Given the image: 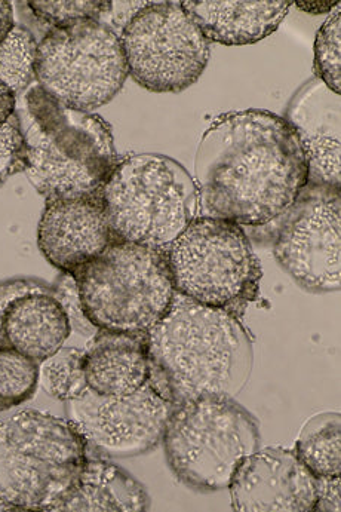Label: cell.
Masks as SVG:
<instances>
[{
    "instance_id": "1",
    "label": "cell",
    "mask_w": 341,
    "mask_h": 512,
    "mask_svg": "<svg viewBox=\"0 0 341 512\" xmlns=\"http://www.w3.org/2000/svg\"><path fill=\"white\" fill-rule=\"evenodd\" d=\"M307 161L290 122L269 110L230 112L199 141V216L261 228L287 213L307 186Z\"/></svg>"
},
{
    "instance_id": "2",
    "label": "cell",
    "mask_w": 341,
    "mask_h": 512,
    "mask_svg": "<svg viewBox=\"0 0 341 512\" xmlns=\"http://www.w3.org/2000/svg\"><path fill=\"white\" fill-rule=\"evenodd\" d=\"M149 383L172 406L204 397L236 398L253 373V342L241 320L175 293L147 333Z\"/></svg>"
},
{
    "instance_id": "3",
    "label": "cell",
    "mask_w": 341,
    "mask_h": 512,
    "mask_svg": "<svg viewBox=\"0 0 341 512\" xmlns=\"http://www.w3.org/2000/svg\"><path fill=\"white\" fill-rule=\"evenodd\" d=\"M26 141V174L45 199L100 192L119 164L110 125L91 112L64 106L33 84L18 98Z\"/></svg>"
},
{
    "instance_id": "4",
    "label": "cell",
    "mask_w": 341,
    "mask_h": 512,
    "mask_svg": "<svg viewBox=\"0 0 341 512\" xmlns=\"http://www.w3.org/2000/svg\"><path fill=\"white\" fill-rule=\"evenodd\" d=\"M88 459L69 422L24 410L0 422V505L9 511L57 512Z\"/></svg>"
},
{
    "instance_id": "5",
    "label": "cell",
    "mask_w": 341,
    "mask_h": 512,
    "mask_svg": "<svg viewBox=\"0 0 341 512\" xmlns=\"http://www.w3.org/2000/svg\"><path fill=\"white\" fill-rule=\"evenodd\" d=\"M110 228L119 241L167 251L199 216V193L189 171L165 155L121 159L101 189Z\"/></svg>"
},
{
    "instance_id": "6",
    "label": "cell",
    "mask_w": 341,
    "mask_h": 512,
    "mask_svg": "<svg viewBox=\"0 0 341 512\" xmlns=\"http://www.w3.org/2000/svg\"><path fill=\"white\" fill-rule=\"evenodd\" d=\"M86 318L98 330L146 334L175 296L167 251L115 241L73 275Z\"/></svg>"
},
{
    "instance_id": "7",
    "label": "cell",
    "mask_w": 341,
    "mask_h": 512,
    "mask_svg": "<svg viewBox=\"0 0 341 512\" xmlns=\"http://www.w3.org/2000/svg\"><path fill=\"white\" fill-rule=\"evenodd\" d=\"M162 443L172 474L184 486L218 492L260 449V429L236 398L204 397L174 407Z\"/></svg>"
},
{
    "instance_id": "8",
    "label": "cell",
    "mask_w": 341,
    "mask_h": 512,
    "mask_svg": "<svg viewBox=\"0 0 341 512\" xmlns=\"http://www.w3.org/2000/svg\"><path fill=\"white\" fill-rule=\"evenodd\" d=\"M175 293L244 317L260 293V260L242 226L198 216L167 250Z\"/></svg>"
},
{
    "instance_id": "9",
    "label": "cell",
    "mask_w": 341,
    "mask_h": 512,
    "mask_svg": "<svg viewBox=\"0 0 341 512\" xmlns=\"http://www.w3.org/2000/svg\"><path fill=\"white\" fill-rule=\"evenodd\" d=\"M33 69L42 90L82 112L106 106L128 78L121 38L103 20L49 29L38 42Z\"/></svg>"
},
{
    "instance_id": "10",
    "label": "cell",
    "mask_w": 341,
    "mask_h": 512,
    "mask_svg": "<svg viewBox=\"0 0 341 512\" xmlns=\"http://www.w3.org/2000/svg\"><path fill=\"white\" fill-rule=\"evenodd\" d=\"M128 76L150 93H183L199 81L210 42L177 2H150L122 29Z\"/></svg>"
},
{
    "instance_id": "11",
    "label": "cell",
    "mask_w": 341,
    "mask_h": 512,
    "mask_svg": "<svg viewBox=\"0 0 341 512\" xmlns=\"http://www.w3.org/2000/svg\"><path fill=\"white\" fill-rule=\"evenodd\" d=\"M275 222L273 254L281 268L309 293L339 291L341 192L306 187Z\"/></svg>"
},
{
    "instance_id": "12",
    "label": "cell",
    "mask_w": 341,
    "mask_h": 512,
    "mask_svg": "<svg viewBox=\"0 0 341 512\" xmlns=\"http://www.w3.org/2000/svg\"><path fill=\"white\" fill-rule=\"evenodd\" d=\"M174 406L149 382L122 397L86 391L66 401L67 420L78 429L89 452L104 458H137L164 438Z\"/></svg>"
},
{
    "instance_id": "13",
    "label": "cell",
    "mask_w": 341,
    "mask_h": 512,
    "mask_svg": "<svg viewBox=\"0 0 341 512\" xmlns=\"http://www.w3.org/2000/svg\"><path fill=\"white\" fill-rule=\"evenodd\" d=\"M232 507L241 512H313L316 477L294 450L258 449L230 481Z\"/></svg>"
},
{
    "instance_id": "14",
    "label": "cell",
    "mask_w": 341,
    "mask_h": 512,
    "mask_svg": "<svg viewBox=\"0 0 341 512\" xmlns=\"http://www.w3.org/2000/svg\"><path fill=\"white\" fill-rule=\"evenodd\" d=\"M115 241L119 239L107 220L101 190L75 198L46 199L38 245L58 271L75 275Z\"/></svg>"
},
{
    "instance_id": "15",
    "label": "cell",
    "mask_w": 341,
    "mask_h": 512,
    "mask_svg": "<svg viewBox=\"0 0 341 512\" xmlns=\"http://www.w3.org/2000/svg\"><path fill=\"white\" fill-rule=\"evenodd\" d=\"M285 119L299 136L306 155L307 189L340 192V95L312 79L294 95Z\"/></svg>"
},
{
    "instance_id": "16",
    "label": "cell",
    "mask_w": 341,
    "mask_h": 512,
    "mask_svg": "<svg viewBox=\"0 0 341 512\" xmlns=\"http://www.w3.org/2000/svg\"><path fill=\"white\" fill-rule=\"evenodd\" d=\"M208 42L241 47L272 35L290 12L288 0H187L180 2Z\"/></svg>"
},
{
    "instance_id": "17",
    "label": "cell",
    "mask_w": 341,
    "mask_h": 512,
    "mask_svg": "<svg viewBox=\"0 0 341 512\" xmlns=\"http://www.w3.org/2000/svg\"><path fill=\"white\" fill-rule=\"evenodd\" d=\"M85 377L89 391L122 397L149 382L150 361L146 334L97 330L85 349Z\"/></svg>"
},
{
    "instance_id": "18",
    "label": "cell",
    "mask_w": 341,
    "mask_h": 512,
    "mask_svg": "<svg viewBox=\"0 0 341 512\" xmlns=\"http://www.w3.org/2000/svg\"><path fill=\"white\" fill-rule=\"evenodd\" d=\"M70 334L69 318L54 294H26L15 299L3 314L0 346L41 364L63 348Z\"/></svg>"
},
{
    "instance_id": "19",
    "label": "cell",
    "mask_w": 341,
    "mask_h": 512,
    "mask_svg": "<svg viewBox=\"0 0 341 512\" xmlns=\"http://www.w3.org/2000/svg\"><path fill=\"white\" fill-rule=\"evenodd\" d=\"M150 510L146 487L104 456H89L78 484L57 512H143Z\"/></svg>"
},
{
    "instance_id": "20",
    "label": "cell",
    "mask_w": 341,
    "mask_h": 512,
    "mask_svg": "<svg viewBox=\"0 0 341 512\" xmlns=\"http://www.w3.org/2000/svg\"><path fill=\"white\" fill-rule=\"evenodd\" d=\"M294 452L316 478L340 477V413H319L307 420L301 428Z\"/></svg>"
},
{
    "instance_id": "21",
    "label": "cell",
    "mask_w": 341,
    "mask_h": 512,
    "mask_svg": "<svg viewBox=\"0 0 341 512\" xmlns=\"http://www.w3.org/2000/svg\"><path fill=\"white\" fill-rule=\"evenodd\" d=\"M85 351L61 348L39 364V385L55 400L70 401L88 391L85 377Z\"/></svg>"
},
{
    "instance_id": "22",
    "label": "cell",
    "mask_w": 341,
    "mask_h": 512,
    "mask_svg": "<svg viewBox=\"0 0 341 512\" xmlns=\"http://www.w3.org/2000/svg\"><path fill=\"white\" fill-rule=\"evenodd\" d=\"M36 42L27 27L15 26L9 38L0 44V81L6 82L17 97L35 84Z\"/></svg>"
},
{
    "instance_id": "23",
    "label": "cell",
    "mask_w": 341,
    "mask_h": 512,
    "mask_svg": "<svg viewBox=\"0 0 341 512\" xmlns=\"http://www.w3.org/2000/svg\"><path fill=\"white\" fill-rule=\"evenodd\" d=\"M38 386L39 363L0 346V412L29 401Z\"/></svg>"
},
{
    "instance_id": "24",
    "label": "cell",
    "mask_w": 341,
    "mask_h": 512,
    "mask_svg": "<svg viewBox=\"0 0 341 512\" xmlns=\"http://www.w3.org/2000/svg\"><path fill=\"white\" fill-rule=\"evenodd\" d=\"M113 2L106 0H33L27 2L30 11L51 29H66L84 21L103 20Z\"/></svg>"
},
{
    "instance_id": "25",
    "label": "cell",
    "mask_w": 341,
    "mask_h": 512,
    "mask_svg": "<svg viewBox=\"0 0 341 512\" xmlns=\"http://www.w3.org/2000/svg\"><path fill=\"white\" fill-rule=\"evenodd\" d=\"M316 79L322 82L334 94L341 91V9L328 15L315 39Z\"/></svg>"
},
{
    "instance_id": "26",
    "label": "cell",
    "mask_w": 341,
    "mask_h": 512,
    "mask_svg": "<svg viewBox=\"0 0 341 512\" xmlns=\"http://www.w3.org/2000/svg\"><path fill=\"white\" fill-rule=\"evenodd\" d=\"M26 171V141L17 113L0 127V187L15 174Z\"/></svg>"
},
{
    "instance_id": "27",
    "label": "cell",
    "mask_w": 341,
    "mask_h": 512,
    "mask_svg": "<svg viewBox=\"0 0 341 512\" xmlns=\"http://www.w3.org/2000/svg\"><path fill=\"white\" fill-rule=\"evenodd\" d=\"M52 287H54L55 299L61 303L67 318H69L72 331H76L86 339H91L97 333L98 328L92 326L91 321L86 318L75 277L61 272L60 277L52 284Z\"/></svg>"
},
{
    "instance_id": "28",
    "label": "cell",
    "mask_w": 341,
    "mask_h": 512,
    "mask_svg": "<svg viewBox=\"0 0 341 512\" xmlns=\"http://www.w3.org/2000/svg\"><path fill=\"white\" fill-rule=\"evenodd\" d=\"M32 293L54 294V287L39 278H14L0 282V324L6 309L15 299Z\"/></svg>"
},
{
    "instance_id": "29",
    "label": "cell",
    "mask_w": 341,
    "mask_h": 512,
    "mask_svg": "<svg viewBox=\"0 0 341 512\" xmlns=\"http://www.w3.org/2000/svg\"><path fill=\"white\" fill-rule=\"evenodd\" d=\"M316 512L341 511V478H316Z\"/></svg>"
},
{
    "instance_id": "30",
    "label": "cell",
    "mask_w": 341,
    "mask_h": 512,
    "mask_svg": "<svg viewBox=\"0 0 341 512\" xmlns=\"http://www.w3.org/2000/svg\"><path fill=\"white\" fill-rule=\"evenodd\" d=\"M18 97L6 82L0 81V127L8 124L17 113Z\"/></svg>"
},
{
    "instance_id": "31",
    "label": "cell",
    "mask_w": 341,
    "mask_h": 512,
    "mask_svg": "<svg viewBox=\"0 0 341 512\" xmlns=\"http://www.w3.org/2000/svg\"><path fill=\"white\" fill-rule=\"evenodd\" d=\"M14 29V6L8 0H0V44L9 38Z\"/></svg>"
},
{
    "instance_id": "32",
    "label": "cell",
    "mask_w": 341,
    "mask_h": 512,
    "mask_svg": "<svg viewBox=\"0 0 341 512\" xmlns=\"http://www.w3.org/2000/svg\"><path fill=\"white\" fill-rule=\"evenodd\" d=\"M303 11L310 12V14H322V12H328L333 9V6L340 5L339 2H327V3H312V2H296Z\"/></svg>"
}]
</instances>
